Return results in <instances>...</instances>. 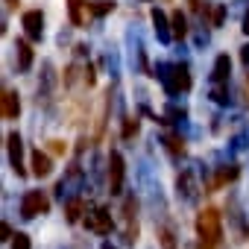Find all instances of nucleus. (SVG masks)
<instances>
[{
	"mask_svg": "<svg viewBox=\"0 0 249 249\" xmlns=\"http://www.w3.org/2000/svg\"><path fill=\"white\" fill-rule=\"evenodd\" d=\"M196 234L202 237V243H211V246L223 237V223L217 208H205L196 214Z\"/></svg>",
	"mask_w": 249,
	"mask_h": 249,
	"instance_id": "obj_1",
	"label": "nucleus"
},
{
	"mask_svg": "<svg viewBox=\"0 0 249 249\" xmlns=\"http://www.w3.org/2000/svg\"><path fill=\"white\" fill-rule=\"evenodd\" d=\"M47 208H50V202H47V196H44L41 191H30V194L24 196V202H21V214H24V217L44 214Z\"/></svg>",
	"mask_w": 249,
	"mask_h": 249,
	"instance_id": "obj_2",
	"label": "nucleus"
},
{
	"mask_svg": "<svg viewBox=\"0 0 249 249\" xmlns=\"http://www.w3.org/2000/svg\"><path fill=\"white\" fill-rule=\"evenodd\" d=\"M120 185H123V159L120 153H111L108 156V191L120 194Z\"/></svg>",
	"mask_w": 249,
	"mask_h": 249,
	"instance_id": "obj_3",
	"label": "nucleus"
},
{
	"mask_svg": "<svg viewBox=\"0 0 249 249\" xmlns=\"http://www.w3.org/2000/svg\"><path fill=\"white\" fill-rule=\"evenodd\" d=\"M85 223H88V229L97 231V234H108V231H111V214H108L106 208H94Z\"/></svg>",
	"mask_w": 249,
	"mask_h": 249,
	"instance_id": "obj_4",
	"label": "nucleus"
},
{
	"mask_svg": "<svg viewBox=\"0 0 249 249\" xmlns=\"http://www.w3.org/2000/svg\"><path fill=\"white\" fill-rule=\"evenodd\" d=\"M24 30H27L30 38H41V33H44V15L38 9L24 12Z\"/></svg>",
	"mask_w": 249,
	"mask_h": 249,
	"instance_id": "obj_5",
	"label": "nucleus"
},
{
	"mask_svg": "<svg viewBox=\"0 0 249 249\" xmlns=\"http://www.w3.org/2000/svg\"><path fill=\"white\" fill-rule=\"evenodd\" d=\"M6 147H9V161H12V167H15V173L18 176H24V156H21V138H18V132H12L9 138H6Z\"/></svg>",
	"mask_w": 249,
	"mask_h": 249,
	"instance_id": "obj_6",
	"label": "nucleus"
},
{
	"mask_svg": "<svg viewBox=\"0 0 249 249\" xmlns=\"http://www.w3.org/2000/svg\"><path fill=\"white\" fill-rule=\"evenodd\" d=\"M68 12H71V24L73 27H85L91 18V6L82 3V0H68Z\"/></svg>",
	"mask_w": 249,
	"mask_h": 249,
	"instance_id": "obj_7",
	"label": "nucleus"
},
{
	"mask_svg": "<svg viewBox=\"0 0 249 249\" xmlns=\"http://www.w3.org/2000/svg\"><path fill=\"white\" fill-rule=\"evenodd\" d=\"M3 106H0V114H3L6 120H12V117H18V111H21V100H18V94L15 91H3Z\"/></svg>",
	"mask_w": 249,
	"mask_h": 249,
	"instance_id": "obj_8",
	"label": "nucleus"
},
{
	"mask_svg": "<svg viewBox=\"0 0 249 249\" xmlns=\"http://www.w3.org/2000/svg\"><path fill=\"white\" fill-rule=\"evenodd\" d=\"M50 170H53L50 156H44L41 150H36V153H33V173H36V176H50Z\"/></svg>",
	"mask_w": 249,
	"mask_h": 249,
	"instance_id": "obj_9",
	"label": "nucleus"
},
{
	"mask_svg": "<svg viewBox=\"0 0 249 249\" xmlns=\"http://www.w3.org/2000/svg\"><path fill=\"white\" fill-rule=\"evenodd\" d=\"M188 88H191L188 68H185V65H176V68H173V91H188Z\"/></svg>",
	"mask_w": 249,
	"mask_h": 249,
	"instance_id": "obj_10",
	"label": "nucleus"
},
{
	"mask_svg": "<svg viewBox=\"0 0 249 249\" xmlns=\"http://www.w3.org/2000/svg\"><path fill=\"white\" fill-rule=\"evenodd\" d=\"M229 73H231V62H229V56H217V62H214V79H217V82H226Z\"/></svg>",
	"mask_w": 249,
	"mask_h": 249,
	"instance_id": "obj_11",
	"label": "nucleus"
},
{
	"mask_svg": "<svg viewBox=\"0 0 249 249\" xmlns=\"http://www.w3.org/2000/svg\"><path fill=\"white\" fill-rule=\"evenodd\" d=\"M18 65H21V71H27L33 65V50L24 38H18Z\"/></svg>",
	"mask_w": 249,
	"mask_h": 249,
	"instance_id": "obj_12",
	"label": "nucleus"
},
{
	"mask_svg": "<svg viewBox=\"0 0 249 249\" xmlns=\"http://www.w3.org/2000/svg\"><path fill=\"white\" fill-rule=\"evenodd\" d=\"M237 179V167L234 164H229V167H220L217 170V179H214V188H220V185H229V182H234Z\"/></svg>",
	"mask_w": 249,
	"mask_h": 249,
	"instance_id": "obj_13",
	"label": "nucleus"
},
{
	"mask_svg": "<svg viewBox=\"0 0 249 249\" xmlns=\"http://www.w3.org/2000/svg\"><path fill=\"white\" fill-rule=\"evenodd\" d=\"M153 24H156L159 36L167 41V38H170V33H167V18H164V12H161V9H153Z\"/></svg>",
	"mask_w": 249,
	"mask_h": 249,
	"instance_id": "obj_14",
	"label": "nucleus"
},
{
	"mask_svg": "<svg viewBox=\"0 0 249 249\" xmlns=\"http://www.w3.org/2000/svg\"><path fill=\"white\" fill-rule=\"evenodd\" d=\"M185 33H188L185 15H182V12H173V36H176V38H185Z\"/></svg>",
	"mask_w": 249,
	"mask_h": 249,
	"instance_id": "obj_15",
	"label": "nucleus"
},
{
	"mask_svg": "<svg viewBox=\"0 0 249 249\" xmlns=\"http://www.w3.org/2000/svg\"><path fill=\"white\" fill-rule=\"evenodd\" d=\"M65 214H68V220H71V223H76V220L82 217V199L68 202V211H65Z\"/></svg>",
	"mask_w": 249,
	"mask_h": 249,
	"instance_id": "obj_16",
	"label": "nucleus"
},
{
	"mask_svg": "<svg viewBox=\"0 0 249 249\" xmlns=\"http://www.w3.org/2000/svg\"><path fill=\"white\" fill-rule=\"evenodd\" d=\"M159 240H161V249H176V237L170 229H161L159 231Z\"/></svg>",
	"mask_w": 249,
	"mask_h": 249,
	"instance_id": "obj_17",
	"label": "nucleus"
},
{
	"mask_svg": "<svg viewBox=\"0 0 249 249\" xmlns=\"http://www.w3.org/2000/svg\"><path fill=\"white\" fill-rule=\"evenodd\" d=\"M167 150H170V153H176V156H179V153H185L182 138H179V135H167Z\"/></svg>",
	"mask_w": 249,
	"mask_h": 249,
	"instance_id": "obj_18",
	"label": "nucleus"
},
{
	"mask_svg": "<svg viewBox=\"0 0 249 249\" xmlns=\"http://www.w3.org/2000/svg\"><path fill=\"white\" fill-rule=\"evenodd\" d=\"M111 9H114L111 0H100V3H94V6H91V12H94V15H106V12H111Z\"/></svg>",
	"mask_w": 249,
	"mask_h": 249,
	"instance_id": "obj_19",
	"label": "nucleus"
},
{
	"mask_svg": "<svg viewBox=\"0 0 249 249\" xmlns=\"http://www.w3.org/2000/svg\"><path fill=\"white\" fill-rule=\"evenodd\" d=\"M12 249H30V237L27 234H15V240H12Z\"/></svg>",
	"mask_w": 249,
	"mask_h": 249,
	"instance_id": "obj_20",
	"label": "nucleus"
},
{
	"mask_svg": "<svg viewBox=\"0 0 249 249\" xmlns=\"http://www.w3.org/2000/svg\"><path fill=\"white\" fill-rule=\"evenodd\" d=\"M138 132V120H126L123 123V138H132Z\"/></svg>",
	"mask_w": 249,
	"mask_h": 249,
	"instance_id": "obj_21",
	"label": "nucleus"
},
{
	"mask_svg": "<svg viewBox=\"0 0 249 249\" xmlns=\"http://www.w3.org/2000/svg\"><path fill=\"white\" fill-rule=\"evenodd\" d=\"M223 18H226V6H217V9H214V27H220Z\"/></svg>",
	"mask_w": 249,
	"mask_h": 249,
	"instance_id": "obj_22",
	"label": "nucleus"
},
{
	"mask_svg": "<svg viewBox=\"0 0 249 249\" xmlns=\"http://www.w3.org/2000/svg\"><path fill=\"white\" fill-rule=\"evenodd\" d=\"M211 97H214L217 103H226V88H214V91H211Z\"/></svg>",
	"mask_w": 249,
	"mask_h": 249,
	"instance_id": "obj_23",
	"label": "nucleus"
},
{
	"mask_svg": "<svg viewBox=\"0 0 249 249\" xmlns=\"http://www.w3.org/2000/svg\"><path fill=\"white\" fill-rule=\"evenodd\" d=\"M0 234H3V240H9V237H12V229H9V223H3V226H0Z\"/></svg>",
	"mask_w": 249,
	"mask_h": 249,
	"instance_id": "obj_24",
	"label": "nucleus"
},
{
	"mask_svg": "<svg viewBox=\"0 0 249 249\" xmlns=\"http://www.w3.org/2000/svg\"><path fill=\"white\" fill-rule=\"evenodd\" d=\"M53 153H65V144L62 141H53Z\"/></svg>",
	"mask_w": 249,
	"mask_h": 249,
	"instance_id": "obj_25",
	"label": "nucleus"
},
{
	"mask_svg": "<svg viewBox=\"0 0 249 249\" xmlns=\"http://www.w3.org/2000/svg\"><path fill=\"white\" fill-rule=\"evenodd\" d=\"M240 59H243V65H249V44L243 47V53H240Z\"/></svg>",
	"mask_w": 249,
	"mask_h": 249,
	"instance_id": "obj_26",
	"label": "nucleus"
},
{
	"mask_svg": "<svg viewBox=\"0 0 249 249\" xmlns=\"http://www.w3.org/2000/svg\"><path fill=\"white\" fill-rule=\"evenodd\" d=\"M243 33H246V36H249V15H246V18H243Z\"/></svg>",
	"mask_w": 249,
	"mask_h": 249,
	"instance_id": "obj_27",
	"label": "nucleus"
},
{
	"mask_svg": "<svg viewBox=\"0 0 249 249\" xmlns=\"http://www.w3.org/2000/svg\"><path fill=\"white\" fill-rule=\"evenodd\" d=\"M6 3H9V6H18V3H21V0H6Z\"/></svg>",
	"mask_w": 249,
	"mask_h": 249,
	"instance_id": "obj_28",
	"label": "nucleus"
},
{
	"mask_svg": "<svg viewBox=\"0 0 249 249\" xmlns=\"http://www.w3.org/2000/svg\"><path fill=\"white\" fill-rule=\"evenodd\" d=\"M199 249H211V243H199Z\"/></svg>",
	"mask_w": 249,
	"mask_h": 249,
	"instance_id": "obj_29",
	"label": "nucleus"
},
{
	"mask_svg": "<svg viewBox=\"0 0 249 249\" xmlns=\"http://www.w3.org/2000/svg\"><path fill=\"white\" fill-rule=\"evenodd\" d=\"M103 249H114V246H108V243H103Z\"/></svg>",
	"mask_w": 249,
	"mask_h": 249,
	"instance_id": "obj_30",
	"label": "nucleus"
}]
</instances>
